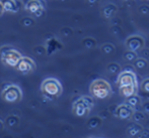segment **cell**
I'll use <instances>...</instances> for the list:
<instances>
[{
  "mask_svg": "<svg viewBox=\"0 0 149 138\" xmlns=\"http://www.w3.org/2000/svg\"><path fill=\"white\" fill-rule=\"evenodd\" d=\"M134 67L136 69H139V70L145 69L148 67V60L145 58H137L134 60Z\"/></svg>",
  "mask_w": 149,
  "mask_h": 138,
  "instance_id": "2e32d148",
  "label": "cell"
},
{
  "mask_svg": "<svg viewBox=\"0 0 149 138\" xmlns=\"http://www.w3.org/2000/svg\"><path fill=\"white\" fill-rule=\"evenodd\" d=\"M102 51L104 54H107V55H110V54H113L115 51V47L112 43H104V45H102Z\"/></svg>",
  "mask_w": 149,
  "mask_h": 138,
  "instance_id": "ac0fdd59",
  "label": "cell"
},
{
  "mask_svg": "<svg viewBox=\"0 0 149 138\" xmlns=\"http://www.w3.org/2000/svg\"><path fill=\"white\" fill-rule=\"evenodd\" d=\"M117 84L119 87L122 86H128V85H137V78L133 71H127L125 70L119 75Z\"/></svg>",
  "mask_w": 149,
  "mask_h": 138,
  "instance_id": "52a82bcc",
  "label": "cell"
},
{
  "mask_svg": "<svg viewBox=\"0 0 149 138\" xmlns=\"http://www.w3.org/2000/svg\"><path fill=\"white\" fill-rule=\"evenodd\" d=\"M107 69H108V72L111 73V74H117V73H119L121 67H120V65L117 64V62H111V64L108 65Z\"/></svg>",
  "mask_w": 149,
  "mask_h": 138,
  "instance_id": "d6986e66",
  "label": "cell"
},
{
  "mask_svg": "<svg viewBox=\"0 0 149 138\" xmlns=\"http://www.w3.org/2000/svg\"><path fill=\"white\" fill-rule=\"evenodd\" d=\"M137 58L138 56H137L136 51H129V49H128V51H125V54H124V58H125L126 60H128V62H134Z\"/></svg>",
  "mask_w": 149,
  "mask_h": 138,
  "instance_id": "e0dca14e",
  "label": "cell"
},
{
  "mask_svg": "<svg viewBox=\"0 0 149 138\" xmlns=\"http://www.w3.org/2000/svg\"><path fill=\"white\" fill-rule=\"evenodd\" d=\"M41 91L45 97L49 98V99H55V98H58L62 94L63 88L58 80L49 78L46 79L42 83Z\"/></svg>",
  "mask_w": 149,
  "mask_h": 138,
  "instance_id": "7a4b0ae2",
  "label": "cell"
},
{
  "mask_svg": "<svg viewBox=\"0 0 149 138\" xmlns=\"http://www.w3.org/2000/svg\"><path fill=\"white\" fill-rule=\"evenodd\" d=\"M135 109L132 108L131 106H129L128 104L124 103L121 105L117 106L116 111H115V115L118 118L122 119V120H126V119H131L133 116V113Z\"/></svg>",
  "mask_w": 149,
  "mask_h": 138,
  "instance_id": "ba28073f",
  "label": "cell"
},
{
  "mask_svg": "<svg viewBox=\"0 0 149 138\" xmlns=\"http://www.w3.org/2000/svg\"><path fill=\"white\" fill-rule=\"evenodd\" d=\"M89 92L93 98L104 100L112 95V87L108 81L104 79H97L90 84Z\"/></svg>",
  "mask_w": 149,
  "mask_h": 138,
  "instance_id": "6da1fadb",
  "label": "cell"
},
{
  "mask_svg": "<svg viewBox=\"0 0 149 138\" xmlns=\"http://www.w3.org/2000/svg\"><path fill=\"white\" fill-rule=\"evenodd\" d=\"M3 10L7 12H17L18 11V5L15 2V0H0Z\"/></svg>",
  "mask_w": 149,
  "mask_h": 138,
  "instance_id": "4fadbf2b",
  "label": "cell"
},
{
  "mask_svg": "<svg viewBox=\"0 0 149 138\" xmlns=\"http://www.w3.org/2000/svg\"><path fill=\"white\" fill-rule=\"evenodd\" d=\"M120 88V95L123 96L124 98H128L132 95L137 94L138 86L137 85H128V86H122Z\"/></svg>",
  "mask_w": 149,
  "mask_h": 138,
  "instance_id": "7c38bea8",
  "label": "cell"
},
{
  "mask_svg": "<svg viewBox=\"0 0 149 138\" xmlns=\"http://www.w3.org/2000/svg\"><path fill=\"white\" fill-rule=\"evenodd\" d=\"M2 127H3V123L0 121V129H2Z\"/></svg>",
  "mask_w": 149,
  "mask_h": 138,
  "instance_id": "f546056e",
  "label": "cell"
},
{
  "mask_svg": "<svg viewBox=\"0 0 149 138\" xmlns=\"http://www.w3.org/2000/svg\"><path fill=\"white\" fill-rule=\"evenodd\" d=\"M125 103L135 109V108H138L141 106V98H140L137 94H135V95H132V96H130V97H128L127 99H126Z\"/></svg>",
  "mask_w": 149,
  "mask_h": 138,
  "instance_id": "5bb4252c",
  "label": "cell"
},
{
  "mask_svg": "<svg viewBox=\"0 0 149 138\" xmlns=\"http://www.w3.org/2000/svg\"><path fill=\"white\" fill-rule=\"evenodd\" d=\"M3 6H2V4H1V2H0V15H1L2 13H3Z\"/></svg>",
  "mask_w": 149,
  "mask_h": 138,
  "instance_id": "f1b7e54d",
  "label": "cell"
},
{
  "mask_svg": "<svg viewBox=\"0 0 149 138\" xmlns=\"http://www.w3.org/2000/svg\"><path fill=\"white\" fill-rule=\"evenodd\" d=\"M117 10H118V7L114 3H109L102 7V15L107 19H111L117 13Z\"/></svg>",
  "mask_w": 149,
  "mask_h": 138,
  "instance_id": "8fae6325",
  "label": "cell"
},
{
  "mask_svg": "<svg viewBox=\"0 0 149 138\" xmlns=\"http://www.w3.org/2000/svg\"><path fill=\"white\" fill-rule=\"evenodd\" d=\"M122 1H125V2H127V1H130V0H122Z\"/></svg>",
  "mask_w": 149,
  "mask_h": 138,
  "instance_id": "1f68e13d",
  "label": "cell"
},
{
  "mask_svg": "<svg viewBox=\"0 0 149 138\" xmlns=\"http://www.w3.org/2000/svg\"><path fill=\"white\" fill-rule=\"evenodd\" d=\"M142 130H143V126L139 123H136V124H133L128 128L127 132L130 136H138Z\"/></svg>",
  "mask_w": 149,
  "mask_h": 138,
  "instance_id": "9a60e30c",
  "label": "cell"
},
{
  "mask_svg": "<svg viewBox=\"0 0 149 138\" xmlns=\"http://www.w3.org/2000/svg\"><path fill=\"white\" fill-rule=\"evenodd\" d=\"M132 118H134V121H135V122L139 123V122H141V121H143L144 119H145V116H144L143 113L140 112V111H134Z\"/></svg>",
  "mask_w": 149,
  "mask_h": 138,
  "instance_id": "7402d4cb",
  "label": "cell"
},
{
  "mask_svg": "<svg viewBox=\"0 0 149 138\" xmlns=\"http://www.w3.org/2000/svg\"><path fill=\"white\" fill-rule=\"evenodd\" d=\"M125 45L127 47V49L133 51H141L144 47H145V39L141 35H130L129 37H127L125 41Z\"/></svg>",
  "mask_w": 149,
  "mask_h": 138,
  "instance_id": "5b68a950",
  "label": "cell"
},
{
  "mask_svg": "<svg viewBox=\"0 0 149 138\" xmlns=\"http://www.w3.org/2000/svg\"><path fill=\"white\" fill-rule=\"evenodd\" d=\"M141 108L143 111H145L146 113H149V101L144 102L143 104H141Z\"/></svg>",
  "mask_w": 149,
  "mask_h": 138,
  "instance_id": "484cf974",
  "label": "cell"
},
{
  "mask_svg": "<svg viewBox=\"0 0 149 138\" xmlns=\"http://www.w3.org/2000/svg\"><path fill=\"white\" fill-rule=\"evenodd\" d=\"M85 1H86L87 3H89V4H96V3H98V2H100V0H85Z\"/></svg>",
  "mask_w": 149,
  "mask_h": 138,
  "instance_id": "83f0119b",
  "label": "cell"
},
{
  "mask_svg": "<svg viewBox=\"0 0 149 138\" xmlns=\"http://www.w3.org/2000/svg\"><path fill=\"white\" fill-rule=\"evenodd\" d=\"M141 89H142V91L145 92V93H149V78L142 81Z\"/></svg>",
  "mask_w": 149,
  "mask_h": 138,
  "instance_id": "cb8c5ba5",
  "label": "cell"
},
{
  "mask_svg": "<svg viewBox=\"0 0 149 138\" xmlns=\"http://www.w3.org/2000/svg\"><path fill=\"white\" fill-rule=\"evenodd\" d=\"M142 51H143V55H144V58H147V56H149V49H144V47L141 49Z\"/></svg>",
  "mask_w": 149,
  "mask_h": 138,
  "instance_id": "4316f807",
  "label": "cell"
},
{
  "mask_svg": "<svg viewBox=\"0 0 149 138\" xmlns=\"http://www.w3.org/2000/svg\"><path fill=\"white\" fill-rule=\"evenodd\" d=\"M142 1H145V2H149V0H142Z\"/></svg>",
  "mask_w": 149,
  "mask_h": 138,
  "instance_id": "4dcf8cb0",
  "label": "cell"
},
{
  "mask_svg": "<svg viewBox=\"0 0 149 138\" xmlns=\"http://www.w3.org/2000/svg\"><path fill=\"white\" fill-rule=\"evenodd\" d=\"M81 99L83 100V102H84L85 104L87 105V107L89 108V109H91L92 107L94 106V100H93V97H90V96H83V97H81Z\"/></svg>",
  "mask_w": 149,
  "mask_h": 138,
  "instance_id": "603a6c76",
  "label": "cell"
},
{
  "mask_svg": "<svg viewBox=\"0 0 149 138\" xmlns=\"http://www.w3.org/2000/svg\"><path fill=\"white\" fill-rule=\"evenodd\" d=\"M15 69L22 74H30L36 69V64L31 58L28 56H22L18 60L17 65L15 66Z\"/></svg>",
  "mask_w": 149,
  "mask_h": 138,
  "instance_id": "8992f818",
  "label": "cell"
},
{
  "mask_svg": "<svg viewBox=\"0 0 149 138\" xmlns=\"http://www.w3.org/2000/svg\"><path fill=\"white\" fill-rule=\"evenodd\" d=\"M24 8L28 12L35 15H40L43 11V4L40 0H29L24 5Z\"/></svg>",
  "mask_w": 149,
  "mask_h": 138,
  "instance_id": "30bf717a",
  "label": "cell"
},
{
  "mask_svg": "<svg viewBox=\"0 0 149 138\" xmlns=\"http://www.w3.org/2000/svg\"><path fill=\"white\" fill-rule=\"evenodd\" d=\"M139 12L141 14H149V6L148 5H141L139 7Z\"/></svg>",
  "mask_w": 149,
  "mask_h": 138,
  "instance_id": "d4e9b609",
  "label": "cell"
},
{
  "mask_svg": "<svg viewBox=\"0 0 149 138\" xmlns=\"http://www.w3.org/2000/svg\"><path fill=\"white\" fill-rule=\"evenodd\" d=\"M83 45L85 47H88V49H91V47H95L96 45V41L91 37H87V38L83 39Z\"/></svg>",
  "mask_w": 149,
  "mask_h": 138,
  "instance_id": "44dd1931",
  "label": "cell"
},
{
  "mask_svg": "<svg viewBox=\"0 0 149 138\" xmlns=\"http://www.w3.org/2000/svg\"><path fill=\"white\" fill-rule=\"evenodd\" d=\"M102 123V119L98 117H92L88 120V126L90 128H96L97 126H100Z\"/></svg>",
  "mask_w": 149,
  "mask_h": 138,
  "instance_id": "ffe728a7",
  "label": "cell"
},
{
  "mask_svg": "<svg viewBox=\"0 0 149 138\" xmlns=\"http://www.w3.org/2000/svg\"><path fill=\"white\" fill-rule=\"evenodd\" d=\"M0 56H1V60L6 66L8 67H13L17 65L18 60L22 58V55L18 53L16 49H11L9 47H3L0 49Z\"/></svg>",
  "mask_w": 149,
  "mask_h": 138,
  "instance_id": "3957f363",
  "label": "cell"
},
{
  "mask_svg": "<svg viewBox=\"0 0 149 138\" xmlns=\"http://www.w3.org/2000/svg\"><path fill=\"white\" fill-rule=\"evenodd\" d=\"M1 97L7 103H16L22 98V92L19 87L15 85H9L2 91Z\"/></svg>",
  "mask_w": 149,
  "mask_h": 138,
  "instance_id": "277c9868",
  "label": "cell"
},
{
  "mask_svg": "<svg viewBox=\"0 0 149 138\" xmlns=\"http://www.w3.org/2000/svg\"><path fill=\"white\" fill-rule=\"evenodd\" d=\"M72 112H73V114L77 117H84L89 114L90 109L87 107V105L80 98V99L76 100V101L74 102L73 108H72Z\"/></svg>",
  "mask_w": 149,
  "mask_h": 138,
  "instance_id": "9c48e42d",
  "label": "cell"
}]
</instances>
